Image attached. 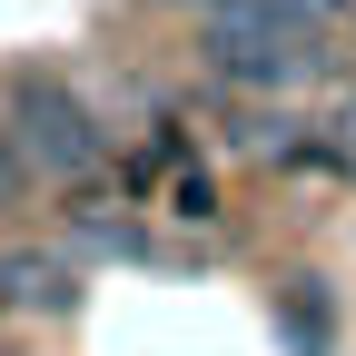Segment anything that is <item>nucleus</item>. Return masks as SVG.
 Masks as SVG:
<instances>
[{
  "mask_svg": "<svg viewBox=\"0 0 356 356\" xmlns=\"http://www.w3.org/2000/svg\"><path fill=\"white\" fill-rule=\"evenodd\" d=\"M198 60L218 79H238V89H297V79L327 70L317 30H307L287 0H228V10H208L198 20Z\"/></svg>",
  "mask_w": 356,
  "mask_h": 356,
  "instance_id": "nucleus-1",
  "label": "nucleus"
},
{
  "mask_svg": "<svg viewBox=\"0 0 356 356\" xmlns=\"http://www.w3.org/2000/svg\"><path fill=\"white\" fill-rule=\"evenodd\" d=\"M0 129L20 139V159H30L40 178H99V159H109L99 119H89L50 70H10V89H0Z\"/></svg>",
  "mask_w": 356,
  "mask_h": 356,
  "instance_id": "nucleus-2",
  "label": "nucleus"
},
{
  "mask_svg": "<svg viewBox=\"0 0 356 356\" xmlns=\"http://www.w3.org/2000/svg\"><path fill=\"white\" fill-rule=\"evenodd\" d=\"M0 307H20V317H79V267L60 248H10L0 257Z\"/></svg>",
  "mask_w": 356,
  "mask_h": 356,
  "instance_id": "nucleus-3",
  "label": "nucleus"
},
{
  "mask_svg": "<svg viewBox=\"0 0 356 356\" xmlns=\"http://www.w3.org/2000/svg\"><path fill=\"white\" fill-rule=\"evenodd\" d=\"M277 337H287V356H327V297H317V277L277 287Z\"/></svg>",
  "mask_w": 356,
  "mask_h": 356,
  "instance_id": "nucleus-4",
  "label": "nucleus"
},
{
  "mask_svg": "<svg viewBox=\"0 0 356 356\" xmlns=\"http://www.w3.org/2000/svg\"><path fill=\"white\" fill-rule=\"evenodd\" d=\"M70 238H79L89 257H149V238L129 228V218H70Z\"/></svg>",
  "mask_w": 356,
  "mask_h": 356,
  "instance_id": "nucleus-5",
  "label": "nucleus"
},
{
  "mask_svg": "<svg viewBox=\"0 0 356 356\" xmlns=\"http://www.w3.org/2000/svg\"><path fill=\"white\" fill-rule=\"evenodd\" d=\"M30 178H40V168L20 159V139H10V129H0V218H10V208L30 198Z\"/></svg>",
  "mask_w": 356,
  "mask_h": 356,
  "instance_id": "nucleus-6",
  "label": "nucleus"
},
{
  "mask_svg": "<svg viewBox=\"0 0 356 356\" xmlns=\"http://www.w3.org/2000/svg\"><path fill=\"white\" fill-rule=\"evenodd\" d=\"M168 208H178V218H208V168H188V178H178V188H168Z\"/></svg>",
  "mask_w": 356,
  "mask_h": 356,
  "instance_id": "nucleus-7",
  "label": "nucleus"
},
{
  "mask_svg": "<svg viewBox=\"0 0 356 356\" xmlns=\"http://www.w3.org/2000/svg\"><path fill=\"white\" fill-rule=\"evenodd\" d=\"M287 10H297L307 30H327V20H346V10H356V0H287Z\"/></svg>",
  "mask_w": 356,
  "mask_h": 356,
  "instance_id": "nucleus-8",
  "label": "nucleus"
},
{
  "mask_svg": "<svg viewBox=\"0 0 356 356\" xmlns=\"http://www.w3.org/2000/svg\"><path fill=\"white\" fill-rule=\"evenodd\" d=\"M337 149L356 159V89H346V109H337Z\"/></svg>",
  "mask_w": 356,
  "mask_h": 356,
  "instance_id": "nucleus-9",
  "label": "nucleus"
},
{
  "mask_svg": "<svg viewBox=\"0 0 356 356\" xmlns=\"http://www.w3.org/2000/svg\"><path fill=\"white\" fill-rule=\"evenodd\" d=\"M346 178H356V159H346Z\"/></svg>",
  "mask_w": 356,
  "mask_h": 356,
  "instance_id": "nucleus-10",
  "label": "nucleus"
}]
</instances>
